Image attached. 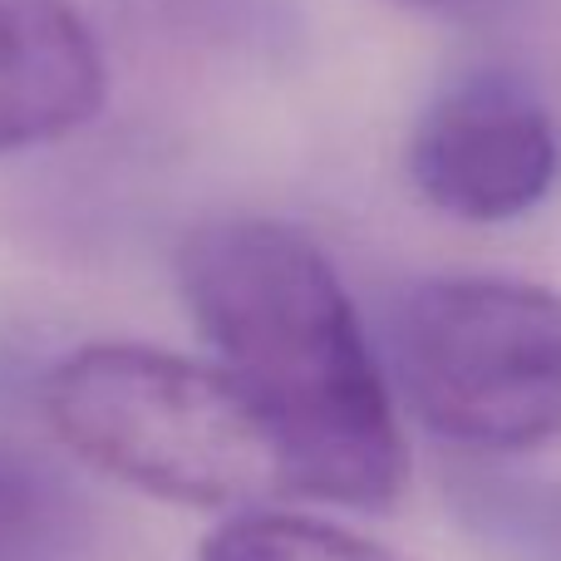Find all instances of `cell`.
<instances>
[{"mask_svg":"<svg viewBox=\"0 0 561 561\" xmlns=\"http://www.w3.org/2000/svg\"><path fill=\"white\" fill-rule=\"evenodd\" d=\"M65 448L104 478L183 507H266L290 493L276 438L217 365L99 340L39 385Z\"/></svg>","mask_w":561,"mask_h":561,"instance_id":"2","label":"cell"},{"mask_svg":"<svg viewBox=\"0 0 561 561\" xmlns=\"http://www.w3.org/2000/svg\"><path fill=\"white\" fill-rule=\"evenodd\" d=\"M389 5L414 10V15H428V20H444V25H493L517 0H389Z\"/></svg>","mask_w":561,"mask_h":561,"instance_id":"10","label":"cell"},{"mask_svg":"<svg viewBox=\"0 0 561 561\" xmlns=\"http://www.w3.org/2000/svg\"><path fill=\"white\" fill-rule=\"evenodd\" d=\"M414 419L478 458L561 438V296L517 276H434L394 310Z\"/></svg>","mask_w":561,"mask_h":561,"instance_id":"3","label":"cell"},{"mask_svg":"<svg viewBox=\"0 0 561 561\" xmlns=\"http://www.w3.org/2000/svg\"><path fill=\"white\" fill-rule=\"evenodd\" d=\"M69 503L30 458L0 448V561H49L65 542Z\"/></svg>","mask_w":561,"mask_h":561,"instance_id":"8","label":"cell"},{"mask_svg":"<svg viewBox=\"0 0 561 561\" xmlns=\"http://www.w3.org/2000/svg\"><path fill=\"white\" fill-rule=\"evenodd\" d=\"M404 168L434 213L497 227L552 197L561 178V134L527 79L507 69H473L424 104Z\"/></svg>","mask_w":561,"mask_h":561,"instance_id":"4","label":"cell"},{"mask_svg":"<svg viewBox=\"0 0 561 561\" xmlns=\"http://www.w3.org/2000/svg\"><path fill=\"white\" fill-rule=\"evenodd\" d=\"M134 5L183 35L222 39V45L276 35V0H134Z\"/></svg>","mask_w":561,"mask_h":561,"instance_id":"9","label":"cell"},{"mask_svg":"<svg viewBox=\"0 0 561 561\" xmlns=\"http://www.w3.org/2000/svg\"><path fill=\"white\" fill-rule=\"evenodd\" d=\"M178 290L276 438L290 493L379 513L409 454L359 310L330 256L272 217H217L178 247Z\"/></svg>","mask_w":561,"mask_h":561,"instance_id":"1","label":"cell"},{"mask_svg":"<svg viewBox=\"0 0 561 561\" xmlns=\"http://www.w3.org/2000/svg\"><path fill=\"white\" fill-rule=\"evenodd\" d=\"M108 75L75 0H0V158L79 134Z\"/></svg>","mask_w":561,"mask_h":561,"instance_id":"5","label":"cell"},{"mask_svg":"<svg viewBox=\"0 0 561 561\" xmlns=\"http://www.w3.org/2000/svg\"><path fill=\"white\" fill-rule=\"evenodd\" d=\"M197 561H409V557L365 533L320 523V517L247 507V513H232L217 533L203 537Z\"/></svg>","mask_w":561,"mask_h":561,"instance_id":"7","label":"cell"},{"mask_svg":"<svg viewBox=\"0 0 561 561\" xmlns=\"http://www.w3.org/2000/svg\"><path fill=\"white\" fill-rule=\"evenodd\" d=\"M454 513L468 537L503 561H561V478L513 473L497 463L458 468Z\"/></svg>","mask_w":561,"mask_h":561,"instance_id":"6","label":"cell"}]
</instances>
